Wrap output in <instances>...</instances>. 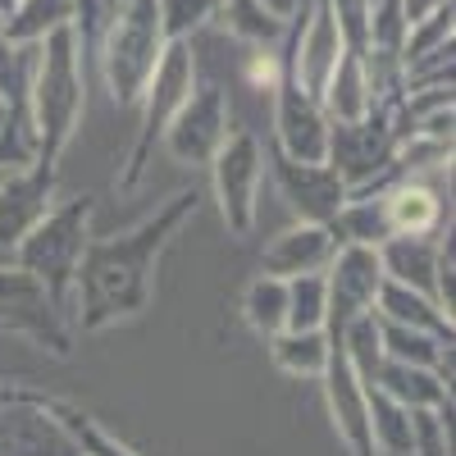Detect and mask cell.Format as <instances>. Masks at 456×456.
<instances>
[{
	"instance_id": "cell-1",
	"label": "cell",
	"mask_w": 456,
	"mask_h": 456,
	"mask_svg": "<svg viewBox=\"0 0 456 456\" xmlns=\"http://www.w3.org/2000/svg\"><path fill=\"white\" fill-rule=\"evenodd\" d=\"M201 197L192 187L169 197V206H160L146 224H137L124 238H87L78 274H73V306H78V329L83 333H101L110 324L137 320L151 297H156V270L160 256L169 247V238L183 228L187 215H197Z\"/></svg>"
},
{
	"instance_id": "cell-2",
	"label": "cell",
	"mask_w": 456,
	"mask_h": 456,
	"mask_svg": "<svg viewBox=\"0 0 456 456\" xmlns=\"http://www.w3.org/2000/svg\"><path fill=\"white\" fill-rule=\"evenodd\" d=\"M78 28L73 23H60L51 28L42 42H37V55H32V73H28V92H23V105L32 110L28 124H32V137H37V156L42 165H60L64 146L78 133V119L87 110V83H83V69H78Z\"/></svg>"
},
{
	"instance_id": "cell-3",
	"label": "cell",
	"mask_w": 456,
	"mask_h": 456,
	"mask_svg": "<svg viewBox=\"0 0 456 456\" xmlns=\"http://www.w3.org/2000/svg\"><path fill=\"white\" fill-rule=\"evenodd\" d=\"M87 219H92V197H73L60 210H46L28 233L14 242V260L19 270H28L37 283L46 288V297L55 301V311H64L73 301V274L87 247Z\"/></svg>"
},
{
	"instance_id": "cell-4",
	"label": "cell",
	"mask_w": 456,
	"mask_h": 456,
	"mask_svg": "<svg viewBox=\"0 0 456 456\" xmlns=\"http://www.w3.org/2000/svg\"><path fill=\"white\" fill-rule=\"evenodd\" d=\"M96 46H101V69L114 105L133 110L165 55V28H160L156 0H124Z\"/></svg>"
},
{
	"instance_id": "cell-5",
	"label": "cell",
	"mask_w": 456,
	"mask_h": 456,
	"mask_svg": "<svg viewBox=\"0 0 456 456\" xmlns=\"http://www.w3.org/2000/svg\"><path fill=\"white\" fill-rule=\"evenodd\" d=\"M197 92V55H192V42H165V55L151 73V83L142 92V133H137V146H133V160H128V174L119 178V187H137L142 174H146V156L169 128V119L183 110V101Z\"/></svg>"
},
{
	"instance_id": "cell-6",
	"label": "cell",
	"mask_w": 456,
	"mask_h": 456,
	"mask_svg": "<svg viewBox=\"0 0 456 456\" xmlns=\"http://www.w3.org/2000/svg\"><path fill=\"white\" fill-rule=\"evenodd\" d=\"M210 174H215V197H219L224 228L233 238H247L256 228V197H260V178H265L260 137L251 128L228 133L224 146L215 151V160H210Z\"/></svg>"
},
{
	"instance_id": "cell-7",
	"label": "cell",
	"mask_w": 456,
	"mask_h": 456,
	"mask_svg": "<svg viewBox=\"0 0 456 456\" xmlns=\"http://www.w3.org/2000/svg\"><path fill=\"white\" fill-rule=\"evenodd\" d=\"M228 137V101L224 92L210 83V87H197L192 96L183 101V110L169 119L165 128V151L178 160V165H210L215 160V151L224 146Z\"/></svg>"
},
{
	"instance_id": "cell-8",
	"label": "cell",
	"mask_w": 456,
	"mask_h": 456,
	"mask_svg": "<svg viewBox=\"0 0 456 456\" xmlns=\"http://www.w3.org/2000/svg\"><path fill=\"white\" fill-rule=\"evenodd\" d=\"M324 283H329V324H333V333H342V324H352L356 315L374 311L379 283H384L379 251L361 247V242H342L329 260Z\"/></svg>"
},
{
	"instance_id": "cell-9",
	"label": "cell",
	"mask_w": 456,
	"mask_h": 456,
	"mask_svg": "<svg viewBox=\"0 0 456 456\" xmlns=\"http://www.w3.org/2000/svg\"><path fill=\"white\" fill-rule=\"evenodd\" d=\"M0 329L32 333L37 342H46L55 356H69V333L60 329V311L46 297V288L37 283L28 270H0Z\"/></svg>"
},
{
	"instance_id": "cell-10",
	"label": "cell",
	"mask_w": 456,
	"mask_h": 456,
	"mask_svg": "<svg viewBox=\"0 0 456 456\" xmlns=\"http://www.w3.org/2000/svg\"><path fill=\"white\" fill-rule=\"evenodd\" d=\"M333 338L329 347V365H324V397H329V411H333V429L338 438L352 447V456H374V434H370V411H365V384L356 379L347 352H342V338Z\"/></svg>"
},
{
	"instance_id": "cell-11",
	"label": "cell",
	"mask_w": 456,
	"mask_h": 456,
	"mask_svg": "<svg viewBox=\"0 0 456 456\" xmlns=\"http://www.w3.org/2000/svg\"><path fill=\"white\" fill-rule=\"evenodd\" d=\"M55 192V165L28 160V169H0V247H10L28 233V228L51 210Z\"/></svg>"
},
{
	"instance_id": "cell-12",
	"label": "cell",
	"mask_w": 456,
	"mask_h": 456,
	"mask_svg": "<svg viewBox=\"0 0 456 456\" xmlns=\"http://www.w3.org/2000/svg\"><path fill=\"white\" fill-rule=\"evenodd\" d=\"M274 174L288 206L297 210V219H311V224H329L342 201H347V183L338 178V169L329 160L311 165V160H292L283 151H274Z\"/></svg>"
},
{
	"instance_id": "cell-13",
	"label": "cell",
	"mask_w": 456,
	"mask_h": 456,
	"mask_svg": "<svg viewBox=\"0 0 456 456\" xmlns=\"http://www.w3.org/2000/svg\"><path fill=\"white\" fill-rule=\"evenodd\" d=\"M279 105H274V151H283V156L292 160H329V124L320 114V101H311L306 92H301L292 78H283L274 87Z\"/></svg>"
},
{
	"instance_id": "cell-14",
	"label": "cell",
	"mask_w": 456,
	"mask_h": 456,
	"mask_svg": "<svg viewBox=\"0 0 456 456\" xmlns=\"http://www.w3.org/2000/svg\"><path fill=\"white\" fill-rule=\"evenodd\" d=\"M0 456H83V447L51 411L10 397L0 411Z\"/></svg>"
},
{
	"instance_id": "cell-15",
	"label": "cell",
	"mask_w": 456,
	"mask_h": 456,
	"mask_svg": "<svg viewBox=\"0 0 456 456\" xmlns=\"http://www.w3.org/2000/svg\"><path fill=\"white\" fill-rule=\"evenodd\" d=\"M338 233L329 224H311V219H301L292 228H283V233L265 247L260 265H265V274H274V279H292V274H315V270H329V260L338 251Z\"/></svg>"
},
{
	"instance_id": "cell-16",
	"label": "cell",
	"mask_w": 456,
	"mask_h": 456,
	"mask_svg": "<svg viewBox=\"0 0 456 456\" xmlns=\"http://www.w3.org/2000/svg\"><path fill=\"white\" fill-rule=\"evenodd\" d=\"M374 251H379V265H384V279H397V283H406V288H415V292H425V297L438 301V247L434 242L393 233V238L379 242Z\"/></svg>"
},
{
	"instance_id": "cell-17",
	"label": "cell",
	"mask_w": 456,
	"mask_h": 456,
	"mask_svg": "<svg viewBox=\"0 0 456 456\" xmlns=\"http://www.w3.org/2000/svg\"><path fill=\"white\" fill-rule=\"evenodd\" d=\"M374 301L384 306V311H374V315L397 320V324H411V329H425V333L452 342V320L438 311L434 297L415 292V288H406V283H397V279H384V283H379V297H374Z\"/></svg>"
},
{
	"instance_id": "cell-18",
	"label": "cell",
	"mask_w": 456,
	"mask_h": 456,
	"mask_svg": "<svg viewBox=\"0 0 456 456\" xmlns=\"http://www.w3.org/2000/svg\"><path fill=\"white\" fill-rule=\"evenodd\" d=\"M370 388H384L393 402H402L411 411H420V406H452V388L438 384L425 365H406V361H384Z\"/></svg>"
},
{
	"instance_id": "cell-19",
	"label": "cell",
	"mask_w": 456,
	"mask_h": 456,
	"mask_svg": "<svg viewBox=\"0 0 456 456\" xmlns=\"http://www.w3.org/2000/svg\"><path fill=\"white\" fill-rule=\"evenodd\" d=\"M384 215H388V228L393 233H406V238H425L438 228L443 219V201L420 183H402L384 197Z\"/></svg>"
},
{
	"instance_id": "cell-20",
	"label": "cell",
	"mask_w": 456,
	"mask_h": 456,
	"mask_svg": "<svg viewBox=\"0 0 456 456\" xmlns=\"http://www.w3.org/2000/svg\"><path fill=\"white\" fill-rule=\"evenodd\" d=\"M329 347H333V338L324 329H283L270 338V356L283 374H301V379H320L324 365H329Z\"/></svg>"
},
{
	"instance_id": "cell-21",
	"label": "cell",
	"mask_w": 456,
	"mask_h": 456,
	"mask_svg": "<svg viewBox=\"0 0 456 456\" xmlns=\"http://www.w3.org/2000/svg\"><path fill=\"white\" fill-rule=\"evenodd\" d=\"M219 19H224L228 37H238V42H247V46H260V51H274L288 37V19L270 14L260 0H224Z\"/></svg>"
},
{
	"instance_id": "cell-22",
	"label": "cell",
	"mask_w": 456,
	"mask_h": 456,
	"mask_svg": "<svg viewBox=\"0 0 456 456\" xmlns=\"http://www.w3.org/2000/svg\"><path fill=\"white\" fill-rule=\"evenodd\" d=\"M60 23H73V0H19L0 32H5L10 46H28V42H42Z\"/></svg>"
},
{
	"instance_id": "cell-23",
	"label": "cell",
	"mask_w": 456,
	"mask_h": 456,
	"mask_svg": "<svg viewBox=\"0 0 456 456\" xmlns=\"http://www.w3.org/2000/svg\"><path fill=\"white\" fill-rule=\"evenodd\" d=\"M242 315H247V324H251L256 333H265V338L283 333V324H288V279L260 274V279L247 288V297H242Z\"/></svg>"
},
{
	"instance_id": "cell-24",
	"label": "cell",
	"mask_w": 456,
	"mask_h": 456,
	"mask_svg": "<svg viewBox=\"0 0 456 456\" xmlns=\"http://www.w3.org/2000/svg\"><path fill=\"white\" fill-rule=\"evenodd\" d=\"M329 324V283L324 274H292L288 279V324L292 333L301 329H324Z\"/></svg>"
},
{
	"instance_id": "cell-25",
	"label": "cell",
	"mask_w": 456,
	"mask_h": 456,
	"mask_svg": "<svg viewBox=\"0 0 456 456\" xmlns=\"http://www.w3.org/2000/svg\"><path fill=\"white\" fill-rule=\"evenodd\" d=\"M219 5H224V0H156L165 42H192L197 28L219 19Z\"/></svg>"
},
{
	"instance_id": "cell-26",
	"label": "cell",
	"mask_w": 456,
	"mask_h": 456,
	"mask_svg": "<svg viewBox=\"0 0 456 456\" xmlns=\"http://www.w3.org/2000/svg\"><path fill=\"white\" fill-rule=\"evenodd\" d=\"M64 425H69L73 438H78L83 456H137L128 443H119V438H110L105 429H96L92 415H73V411H64Z\"/></svg>"
},
{
	"instance_id": "cell-27",
	"label": "cell",
	"mask_w": 456,
	"mask_h": 456,
	"mask_svg": "<svg viewBox=\"0 0 456 456\" xmlns=\"http://www.w3.org/2000/svg\"><path fill=\"white\" fill-rule=\"evenodd\" d=\"M411 443H415V456H452L447 425H443V415H434L429 406L411 411Z\"/></svg>"
},
{
	"instance_id": "cell-28",
	"label": "cell",
	"mask_w": 456,
	"mask_h": 456,
	"mask_svg": "<svg viewBox=\"0 0 456 456\" xmlns=\"http://www.w3.org/2000/svg\"><path fill=\"white\" fill-rule=\"evenodd\" d=\"M260 5L270 10V14H279V19H292L297 14V0H260Z\"/></svg>"
},
{
	"instance_id": "cell-29",
	"label": "cell",
	"mask_w": 456,
	"mask_h": 456,
	"mask_svg": "<svg viewBox=\"0 0 456 456\" xmlns=\"http://www.w3.org/2000/svg\"><path fill=\"white\" fill-rule=\"evenodd\" d=\"M10 119H14V110H10V101H5V96H0V137H5Z\"/></svg>"
}]
</instances>
